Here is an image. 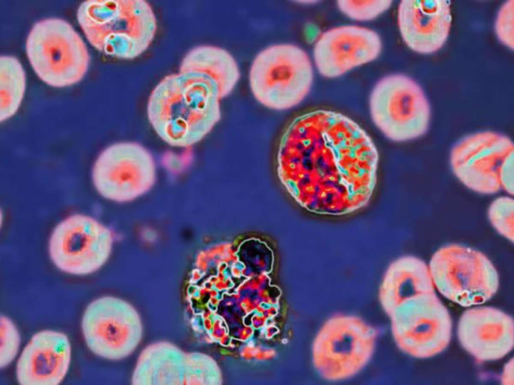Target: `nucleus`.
<instances>
[{"label": "nucleus", "mask_w": 514, "mask_h": 385, "mask_svg": "<svg viewBox=\"0 0 514 385\" xmlns=\"http://www.w3.org/2000/svg\"><path fill=\"white\" fill-rule=\"evenodd\" d=\"M73 358L71 339L54 328L36 331L23 345L15 362L20 385H59L67 377Z\"/></svg>", "instance_id": "9b49d317"}, {"label": "nucleus", "mask_w": 514, "mask_h": 385, "mask_svg": "<svg viewBox=\"0 0 514 385\" xmlns=\"http://www.w3.org/2000/svg\"><path fill=\"white\" fill-rule=\"evenodd\" d=\"M494 30L498 41L507 48H514V1H505L499 9Z\"/></svg>", "instance_id": "f3484780"}, {"label": "nucleus", "mask_w": 514, "mask_h": 385, "mask_svg": "<svg viewBox=\"0 0 514 385\" xmlns=\"http://www.w3.org/2000/svg\"><path fill=\"white\" fill-rule=\"evenodd\" d=\"M20 331L15 321L6 314L0 316V368L15 363L22 348Z\"/></svg>", "instance_id": "4468645a"}, {"label": "nucleus", "mask_w": 514, "mask_h": 385, "mask_svg": "<svg viewBox=\"0 0 514 385\" xmlns=\"http://www.w3.org/2000/svg\"><path fill=\"white\" fill-rule=\"evenodd\" d=\"M372 121L390 139L403 142L427 131L430 103L420 85L401 73L386 76L375 84L369 101Z\"/></svg>", "instance_id": "20e7f679"}, {"label": "nucleus", "mask_w": 514, "mask_h": 385, "mask_svg": "<svg viewBox=\"0 0 514 385\" xmlns=\"http://www.w3.org/2000/svg\"><path fill=\"white\" fill-rule=\"evenodd\" d=\"M26 74L15 56L0 57V121L12 118L18 111L26 88Z\"/></svg>", "instance_id": "ddd939ff"}, {"label": "nucleus", "mask_w": 514, "mask_h": 385, "mask_svg": "<svg viewBox=\"0 0 514 385\" xmlns=\"http://www.w3.org/2000/svg\"><path fill=\"white\" fill-rule=\"evenodd\" d=\"M490 223L501 236L514 240V202L509 197H500L493 201L488 211Z\"/></svg>", "instance_id": "dca6fc26"}, {"label": "nucleus", "mask_w": 514, "mask_h": 385, "mask_svg": "<svg viewBox=\"0 0 514 385\" xmlns=\"http://www.w3.org/2000/svg\"><path fill=\"white\" fill-rule=\"evenodd\" d=\"M112 243L110 231L94 217L75 213L60 221L49 238L48 252L55 267L71 276L94 274L104 264Z\"/></svg>", "instance_id": "39448f33"}, {"label": "nucleus", "mask_w": 514, "mask_h": 385, "mask_svg": "<svg viewBox=\"0 0 514 385\" xmlns=\"http://www.w3.org/2000/svg\"><path fill=\"white\" fill-rule=\"evenodd\" d=\"M381 50V40L374 30L356 25H341L318 37L312 62L321 76L336 78L375 60Z\"/></svg>", "instance_id": "9d476101"}, {"label": "nucleus", "mask_w": 514, "mask_h": 385, "mask_svg": "<svg viewBox=\"0 0 514 385\" xmlns=\"http://www.w3.org/2000/svg\"><path fill=\"white\" fill-rule=\"evenodd\" d=\"M392 1L389 0H341L337 2L339 11L347 18L358 22L373 20L387 11Z\"/></svg>", "instance_id": "2eb2a0df"}, {"label": "nucleus", "mask_w": 514, "mask_h": 385, "mask_svg": "<svg viewBox=\"0 0 514 385\" xmlns=\"http://www.w3.org/2000/svg\"><path fill=\"white\" fill-rule=\"evenodd\" d=\"M26 51L37 75L55 87L79 81L89 65L88 51L83 39L68 22L59 18L36 22L27 37Z\"/></svg>", "instance_id": "7ed1b4c3"}, {"label": "nucleus", "mask_w": 514, "mask_h": 385, "mask_svg": "<svg viewBox=\"0 0 514 385\" xmlns=\"http://www.w3.org/2000/svg\"><path fill=\"white\" fill-rule=\"evenodd\" d=\"M428 267L439 291L458 303L463 298L471 304L489 299L498 288V274L490 260L463 245L441 247L433 254Z\"/></svg>", "instance_id": "423d86ee"}, {"label": "nucleus", "mask_w": 514, "mask_h": 385, "mask_svg": "<svg viewBox=\"0 0 514 385\" xmlns=\"http://www.w3.org/2000/svg\"><path fill=\"white\" fill-rule=\"evenodd\" d=\"M451 1L403 0L397 10L401 36L407 47L422 55L440 50L449 36L452 22Z\"/></svg>", "instance_id": "f8f14e48"}, {"label": "nucleus", "mask_w": 514, "mask_h": 385, "mask_svg": "<svg viewBox=\"0 0 514 385\" xmlns=\"http://www.w3.org/2000/svg\"><path fill=\"white\" fill-rule=\"evenodd\" d=\"M376 147L355 121L317 110L295 118L281 139L277 171L285 182L301 185L321 204H360L376 179Z\"/></svg>", "instance_id": "f257e3e1"}, {"label": "nucleus", "mask_w": 514, "mask_h": 385, "mask_svg": "<svg viewBox=\"0 0 514 385\" xmlns=\"http://www.w3.org/2000/svg\"><path fill=\"white\" fill-rule=\"evenodd\" d=\"M156 176L151 152L134 142L110 144L96 156L91 169V180L96 192L106 199L121 201L147 191Z\"/></svg>", "instance_id": "0eeeda50"}, {"label": "nucleus", "mask_w": 514, "mask_h": 385, "mask_svg": "<svg viewBox=\"0 0 514 385\" xmlns=\"http://www.w3.org/2000/svg\"><path fill=\"white\" fill-rule=\"evenodd\" d=\"M222 98L218 86L212 84L199 94L179 101L152 100L149 120L167 144L189 147L202 140L219 120Z\"/></svg>", "instance_id": "6e6552de"}, {"label": "nucleus", "mask_w": 514, "mask_h": 385, "mask_svg": "<svg viewBox=\"0 0 514 385\" xmlns=\"http://www.w3.org/2000/svg\"><path fill=\"white\" fill-rule=\"evenodd\" d=\"M454 173L463 184L479 193L492 194L501 187L503 171L513 163V144L507 136L482 131L458 141L451 153Z\"/></svg>", "instance_id": "1a4fd4ad"}, {"label": "nucleus", "mask_w": 514, "mask_h": 385, "mask_svg": "<svg viewBox=\"0 0 514 385\" xmlns=\"http://www.w3.org/2000/svg\"><path fill=\"white\" fill-rule=\"evenodd\" d=\"M249 84L255 99L272 109L282 110L301 103L310 92L314 65L307 53L293 44L269 46L254 58Z\"/></svg>", "instance_id": "f03ea898"}, {"label": "nucleus", "mask_w": 514, "mask_h": 385, "mask_svg": "<svg viewBox=\"0 0 514 385\" xmlns=\"http://www.w3.org/2000/svg\"><path fill=\"white\" fill-rule=\"evenodd\" d=\"M365 331L371 339H372L375 335V330L371 327L366 328L365 329Z\"/></svg>", "instance_id": "a211bd4d"}]
</instances>
